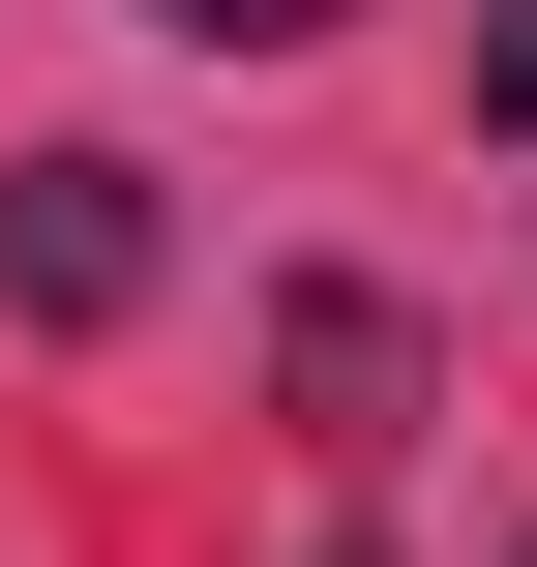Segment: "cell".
I'll return each instance as SVG.
<instances>
[{
	"label": "cell",
	"instance_id": "6da1fadb",
	"mask_svg": "<svg viewBox=\"0 0 537 567\" xmlns=\"http://www.w3.org/2000/svg\"><path fill=\"white\" fill-rule=\"evenodd\" d=\"M0 299H30V329H120V299H149V179H120V150H30V179H0Z\"/></svg>",
	"mask_w": 537,
	"mask_h": 567
},
{
	"label": "cell",
	"instance_id": "7a4b0ae2",
	"mask_svg": "<svg viewBox=\"0 0 537 567\" xmlns=\"http://www.w3.org/2000/svg\"><path fill=\"white\" fill-rule=\"evenodd\" d=\"M269 359H299V419H329V449H389V419H419V329H389V299H299Z\"/></svg>",
	"mask_w": 537,
	"mask_h": 567
},
{
	"label": "cell",
	"instance_id": "3957f363",
	"mask_svg": "<svg viewBox=\"0 0 537 567\" xmlns=\"http://www.w3.org/2000/svg\"><path fill=\"white\" fill-rule=\"evenodd\" d=\"M478 120H537V0H478Z\"/></svg>",
	"mask_w": 537,
	"mask_h": 567
},
{
	"label": "cell",
	"instance_id": "277c9868",
	"mask_svg": "<svg viewBox=\"0 0 537 567\" xmlns=\"http://www.w3.org/2000/svg\"><path fill=\"white\" fill-rule=\"evenodd\" d=\"M179 30H329V0H179Z\"/></svg>",
	"mask_w": 537,
	"mask_h": 567
}]
</instances>
